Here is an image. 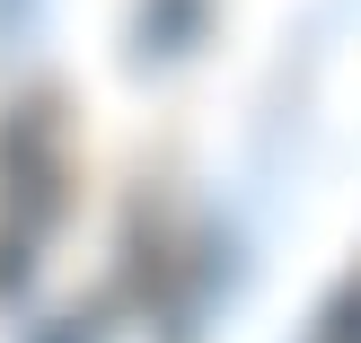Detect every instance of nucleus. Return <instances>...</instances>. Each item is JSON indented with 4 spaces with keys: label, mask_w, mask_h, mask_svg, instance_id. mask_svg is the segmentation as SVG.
Returning <instances> with one entry per match:
<instances>
[{
    "label": "nucleus",
    "mask_w": 361,
    "mask_h": 343,
    "mask_svg": "<svg viewBox=\"0 0 361 343\" xmlns=\"http://www.w3.org/2000/svg\"><path fill=\"white\" fill-rule=\"evenodd\" d=\"M35 343H106V308H88V317H53Z\"/></svg>",
    "instance_id": "4"
},
{
    "label": "nucleus",
    "mask_w": 361,
    "mask_h": 343,
    "mask_svg": "<svg viewBox=\"0 0 361 343\" xmlns=\"http://www.w3.org/2000/svg\"><path fill=\"white\" fill-rule=\"evenodd\" d=\"M194 35H203V0H141L133 62H176V53H194Z\"/></svg>",
    "instance_id": "2"
},
{
    "label": "nucleus",
    "mask_w": 361,
    "mask_h": 343,
    "mask_svg": "<svg viewBox=\"0 0 361 343\" xmlns=\"http://www.w3.org/2000/svg\"><path fill=\"white\" fill-rule=\"evenodd\" d=\"M0 194H9L18 238H44L62 220V132H53V106H18L0 123Z\"/></svg>",
    "instance_id": "1"
},
{
    "label": "nucleus",
    "mask_w": 361,
    "mask_h": 343,
    "mask_svg": "<svg viewBox=\"0 0 361 343\" xmlns=\"http://www.w3.org/2000/svg\"><path fill=\"white\" fill-rule=\"evenodd\" d=\"M309 343H361V282H344V291L326 299V317H317Z\"/></svg>",
    "instance_id": "3"
}]
</instances>
